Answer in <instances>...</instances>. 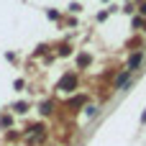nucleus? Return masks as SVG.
Segmentation results:
<instances>
[{
    "instance_id": "1",
    "label": "nucleus",
    "mask_w": 146,
    "mask_h": 146,
    "mask_svg": "<svg viewBox=\"0 0 146 146\" xmlns=\"http://www.w3.org/2000/svg\"><path fill=\"white\" fill-rule=\"evenodd\" d=\"M139 62H141V56L136 54V56H131V62H128V69L126 72H133V67H139Z\"/></svg>"
}]
</instances>
